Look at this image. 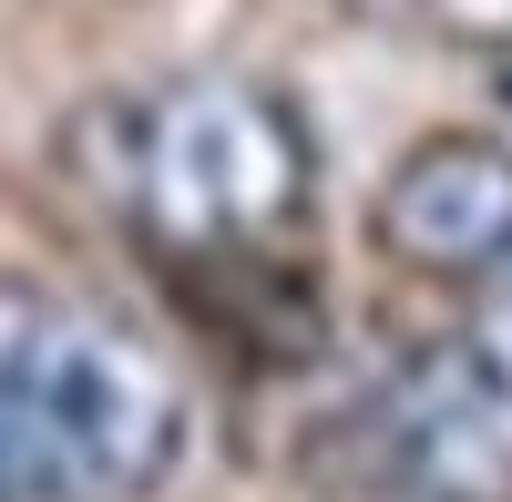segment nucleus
I'll return each mask as SVG.
<instances>
[{
  "mask_svg": "<svg viewBox=\"0 0 512 502\" xmlns=\"http://www.w3.org/2000/svg\"><path fill=\"white\" fill-rule=\"evenodd\" d=\"M379 246L420 277L512 287V154L482 134H431L379 185Z\"/></svg>",
  "mask_w": 512,
  "mask_h": 502,
  "instance_id": "nucleus-4",
  "label": "nucleus"
},
{
  "mask_svg": "<svg viewBox=\"0 0 512 502\" xmlns=\"http://www.w3.org/2000/svg\"><path fill=\"white\" fill-rule=\"evenodd\" d=\"M359 462L400 502H512V287L369 390Z\"/></svg>",
  "mask_w": 512,
  "mask_h": 502,
  "instance_id": "nucleus-3",
  "label": "nucleus"
},
{
  "mask_svg": "<svg viewBox=\"0 0 512 502\" xmlns=\"http://www.w3.org/2000/svg\"><path fill=\"white\" fill-rule=\"evenodd\" d=\"M72 175L175 277H277L308 246L318 144L277 82L175 72L72 113Z\"/></svg>",
  "mask_w": 512,
  "mask_h": 502,
  "instance_id": "nucleus-1",
  "label": "nucleus"
},
{
  "mask_svg": "<svg viewBox=\"0 0 512 502\" xmlns=\"http://www.w3.org/2000/svg\"><path fill=\"white\" fill-rule=\"evenodd\" d=\"M369 11H400L420 31H451V41H512V0H369Z\"/></svg>",
  "mask_w": 512,
  "mask_h": 502,
  "instance_id": "nucleus-5",
  "label": "nucleus"
},
{
  "mask_svg": "<svg viewBox=\"0 0 512 502\" xmlns=\"http://www.w3.org/2000/svg\"><path fill=\"white\" fill-rule=\"evenodd\" d=\"M175 451V359L72 287L0 277V502H144Z\"/></svg>",
  "mask_w": 512,
  "mask_h": 502,
  "instance_id": "nucleus-2",
  "label": "nucleus"
}]
</instances>
